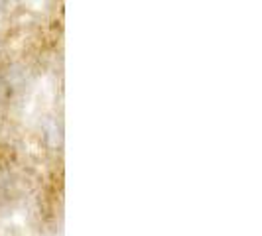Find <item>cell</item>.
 <instances>
[{
  "label": "cell",
  "instance_id": "1",
  "mask_svg": "<svg viewBox=\"0 0 262 236\" xmlns=\"http://www.w3.org/2000/svg\"><path fill=\"white\" fill-rule=\"evenodd\" d=\"M52 105V87L46 85V83H39L38 89L34 91L32 99H30V105H28V110L32 116H41V112Z\"/></svg>",
  "mask_w": 262,
  "mask_h": 236
},
{
  "label": "cell",
  "instance_id": "2",
  "mask_svg": "<svg viewBox=\"0 0 262 236\" xmlns=\"http://www.w3.org/2000/svg\"><path fill=\"white\" fill-rule=\"evenodd\" d=\"M2 236H30L26 219L22 215L14 213L12 217H8L2 224Z\"/></svg>",
  "mask_w": 262,
  "mask_h": 236
}]
</instances>
